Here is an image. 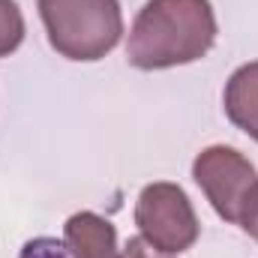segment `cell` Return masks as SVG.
Masks as SVG:
<instances>
[{"label":"cell","instance_id":"cell-1","mask_svg":"<svg viewBox=\"0 0 258 258\" xmlns=\"http://www.w3.org/2000/svg\"><path fill=\"white\" fill-rule=\"evenodd\" d=\"M216 42V12L210 0H147L132 21L126 60L156 72L201 60Z\"/></svg>","mask_w":258,"mask_h":258},{"label":"cell","instance_id":"cell-2","mask_svg":"<svg viewBox=\"0 0 258 258\" xmlns=\"http://www.w3.org/2000/svg\"><path fill=\"white\" fill-rule=\"evenodd\" d=\"M51 48L78 63L111 54L123 36L120 0H36Z\"/></svg>","mask_w":258,"mask_h":258},{"label":"cell","instance_id":"cell-3","mask_svg":"<svg viewBox=\"0 0 258 258\" xmlns=\"http://www.w3.org/2000/svg\"><path fill=\"white\" fill-rule=\"evenodd\" d=\"M192 177L219 219L243 225L258 198V171L237 147H204L192 162Z\"/></svg>","mask_w":258,"mask_h":258},{"label":"cell","instance_id":"cell-4","mask_svg":"<svg viewBox=\"0 0 258 258\" xmlns=\"http://www.w3.org/2000/svg\"><path fill=\"white\" fill-rule=\"evenodd\" d=\"M135 225L153 249L168 252V255H180V252L192 249L201 234L189 195L177 183H168V180L147 183L138 192Z\"/></svg>","mask_w":258,"mask_h":258},{"label":"cell","instance_id":"cell-5","mask_svg":"<svg viewBox=\"0 0 258 258\" xmlns=\"http://www.w3.org/2000/svg\"><path fill=\"white\" fill-rule=\"evenodd\" d=\"M63 240L75 258H120L114 225L93 210H81L66 219Z\"/></svg>","mask_w":258,"mask_h":258},{"label":"cell","instance_id":"cell-6","mask_svg":"<svg viewBox=\"0 0 258 258\" xmlns=\"http://www.w3.org/2000/svg\"><path fill=\"white\" fill-rule=\"evenodd\" d=\"M225 114L240 132L258 141V60L243 63L231 72L222 93Z\"/></svg>","mask_w":258,"mask_h":258},{"label":"cell","instance_id":"cell-7","mask_svg":"<svg viewBox=\"0 0 258 258\" xmlns=\"http://www.w3.org/2000/svg\"><path fill=\"white\" fill-rule=\"evenodd\" d=\"M24 15L15 0H0V57H9L24 42Z\"/></svg>","mask_w":258,"mask_h":258},{"label":"cell","instance_id":"cell-8","mask_svg":"<svg viewBox=\"0 0 258 258\" xmlns=\"http://www.w3.org/2000/svg\"><path fill=\"white\" fill-rule=\"evenodd\" d=\"M21 258H75L69 243L66 240H57V237H36V240H27L24 249H21Z\"/></svg>","mask_w":258,"mask_h":258},{"label":"cell","instance_id":"cell-9","mask_svg":"<svg viewBox=\"0 0 258 258\" xmlns=\"http://www.w3.org/2000/svg\"><path fill=\"white\" fill-rule=\"evenodd\" d=\"M120 258H174V255L153 249L144 237H129V243L120 249Z\"/></svg>","mask_w":258,"mask_h":258},{"label":"cell","instance_id":"cell-10","mask_svg":"<svg viewBox=\"0 0 258 258\" xmlns=\"http://www.w3.org/2000/svg\"><path fill=\"white\" fill-rule=\"evenodd\" d=\"M240 228H243V231H246V234L258 243V198H255V204H252V210H249V216L243 219V225H240Z\"/></svg>","mask_w":258,"mask_h":258}]
</instances>
